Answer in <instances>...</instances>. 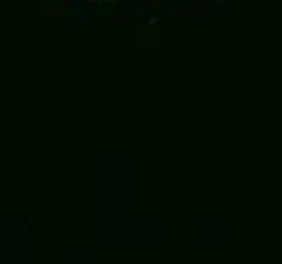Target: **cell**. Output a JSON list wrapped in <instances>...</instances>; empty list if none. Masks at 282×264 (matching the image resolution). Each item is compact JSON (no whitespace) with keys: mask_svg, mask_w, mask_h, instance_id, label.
Masks as SVG:
<instances>
[{"mask_svg":"<svg viewBox=\"0 0 282 264\" xmlns=\"http://www.w3.org/2000/svg\"><path fill=\"white\" fill-rule=\"evenodd\" d=\"M156 23H158V16H150L148 18V25H156Z\"/></svg>","mask_w":282,"mask_h":264,"instance_id":"obj_1","label":"cell"},{"mask_svg":"<svg viewBox=\"0 0 282 264\" xmlns=\"http://www.w3.org/2000/svg\"><path fill=\"white\" fill-rule=\"evenodd\" d=\"M164 0H146V4H162Z\"/></svg>","mask_w":282,"mask_h":264,"instance_id":"obj_2","label":"cell"}]
</instances>
